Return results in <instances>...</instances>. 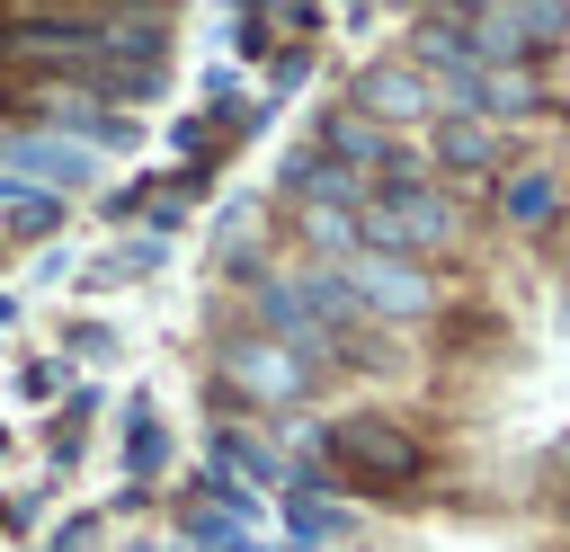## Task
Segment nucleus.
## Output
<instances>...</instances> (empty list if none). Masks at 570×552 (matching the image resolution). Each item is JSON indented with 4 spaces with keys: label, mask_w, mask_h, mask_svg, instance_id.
<instances>
[{
    "label": "nucleus",
    "mask_w": 570,
    "mask_h": 552,
    "mask_svg": "<svg viewBox=\"0 0 570 552\" xmlns=\"http://www.w3.org/2000/svg\"><path fill=\"white\" fill-rule=\"evenodd\" d=\"M454 240H463V205H454L428 169L383 178V187L356 205V249H374V258H410V267H428V258L454 249Z\"/></svg>",
    "instance_id": "f257e3e1"
},
{
    "label": "nucleus",
    "mask_w": 570,
    "mask_h": 552,
    "mask_svg": "<svg viewBox=\"0 0 570 552\" xmlns=\"http://www.w3.org/2000/svg\"><path fill=\"white\" fill-rule=\"evenodd\" d=\"M321 463L347 472V481H365V490H410L428 472V445L410 427H392L383 410H347V418L321 427Z\"/></svg>",
    "instance_id": "f03ea898"
},
{
    "label": "nucleus",
    "mask_w": 570,
    "mask_h": 552,
    "mask_svg": "<svg viewBox=\"0 0 570 552\" xmlns=\"http://www.w3.org/2000/svg\"><path fill=\"white\" fill-rule=\"evenodd\" d=\"M312 356H294V347H276V338H258V329H232L223 347H214V383H223V401H249V410H294V401H312Z\"/></svg>",
    "instance_id": "7ed1b4c3"
},
{
    "label": "nucleus",
    "mask_w": 570,
    "mask_h": 552,
    "mask_svg": "<svg viewBox=\"0 0 570 552\" xmlns=\"http://www.w3.org/2000/svg\"><path fill=\"white\" fill-rule=\"evenodd\" d=\"M347 116H365V125H383V134H410V125H436V116H445V89H436L419 62H401V53H374V62H356V80H347Z\"/></svg>",
    "instance_id": "20e7f679"
},
{
    "label": "nucleus",
    "mask_w": 570,
    "mask_h": 552,
    "mask_svg": "<svg viewBox=\"0 0 570 552\" xmlns=\"http://www.w3.org/2000/svg\"><path fill=\"white\" fill-rule=\"evenodd\" d=\"M330 276L347 285V303H356L365 321H428V312L445 303L428 267H410V258H374V249H356V258H338Z\"/></svg>",
    "instance_id": "39448f33"
},
{
    "label": "nucleus",
    "mask_w": 570,
    "mask_h": 552,
    "mask_svg": "<svg viewBox=\"0 0 570 552\" xmlns=\"http://www.w3.org/2000/svg\"><path fill=\"white\" fill-rule=\"evenodd\" d=\"M463 36H472V53L481 62H534L543 45H561L570 36V9H534V0H472L463 9Z\"/></svg>",
    "instance_id": "423d86ee"
},
{
    "label": "nucleus",
    "mask_w": 570,
    "mask_h": 552,
    "mask_svg": "<svg viewBox=\"0 0 570 552\" xmlns=\"http://www.w3.org/2000/svg\"><path fill=\"white\" fill-rule=\"evenodd\" d=\"M312 151H321V160H338V169H347V178H365V187H383V178H410V160H401V134H383V125H365V116H347V107H330V116H321Z\"/></svg>",
    "instance_id": "0eeeda50"
},
{
    "label": "nucleus",
    "mask_w": 570,
    "mask_h": 552,
    "mask_svg": "<svg viewBox=\"0 0 570 552\" xmlns=\"http://www.w3.org/2000/svg\"><path fill=\"white\" fill-rule=\"evenodd\" d=\"M0 169H9L18 187H45V196H53V187H80V178L98 169V151L71 142V134H9V142H0Z\"/></svg>",
    "instance_id": "6e6552de"
},
{
    "label": "nucleus",
    "mask_w": 570,
    "mask_h": 552,
    "mask_svg": "<svg viewBox=\"0 0 570 552\" xmlns=\"http://www.w3.org/2000/svg\"><path fill=\"white\" fill-rule=\"evenodd\" d=\"M454 107L481 125H517V116H543V80H534V62H481Z\"/></svg>",
    "instance_id": "1a4fd4ad"
},
{
    "label": "nucleus",
    "mask_w": 570,
    "mask_h": 552,
    "mask_svg": "<svg viewBox=\"0 0 570 552\" xmlns=\"http://www.w3.org/2000/svg\"><path fill=\"white\" fill-rule=\"evenodd\" d=\"M205 481H223V490H249V499H258L267 481H285V454H276L267 436H249V427H232V418H223V427L205 436Z\"/></svg>",
    "instance_id": "9d476101"
},
{
    "label": "nucleus",
    "mask_w": 570,
    "mask_h": 552,
    "mask_svg": "<svg viewBox=\"0 0 570 552\" xmlns=\"http://www.w3.org/2000/svg\"><path fill=\"white\" fill-rule=\"evenodd\" d=\"M499 223L508 231H543V223H561V205H570V187H561V169H543V160H525V169H499Z\"/></svg>",
    "instance_id": "9b49d317"
},
{
    "label": "nucleus",
    "mask_w": 570,
    "mask_h": 552,
    "mask_svg": "<svg viewBox=\"0 0 570 552\" xmlns=\"http://www.w3.org/2000/svg\"><path fill=\"white\" fill-rule=\"evenodd\" d=\"M428 151H436V169H454V178H481V169H499V125H481V116L445 107V116L428 125Z\"/></svg>",
    "instance_id": "f8f14e48"
},
{
    "label": "nucleus",
    "mask_w": 570,
    "mask_h": 552,
    "mask_svg": "<svg viewBox=\"0 0 570 552\" xmlns=\"http://www.w3.org/2000/svg\"><path fill=\"white\" fill-rule=\"evenodd\" d=\"M285 525H294V543H312V552H330V543H347V534H356V516H347L338 499H312V490H294V499H285Z\"/></svg>",
    "instance_id": "ddd939ff"
},
{
    "label": "nucleus",
    "mask_w": 570,
    "mask_h": 552,
    "mask_svg": "<svg viewBox=\"0 0 570 552\" xmlns=\"http://www.w3.org/2000/svg\"><path fill=\"white\" fill-rule=\"evenodd\" d=\"M321 27H330L321 9H240V18H232V36H240V53H276L267 36H321Z\"/></svg>",
    "instance_id": "4468645a"
},
{
    "label": "nucleus",
    "mask_w": 570,
    "mask_h": 552,
    "mask_svg": "<svg viewBox=\"0 0 570 552\" xmlns=\"http://www.w3.org/2000/svg\"><path fill=\"white\" fill-rule=\"evenodd\" d=\"M53 223H62V196H18V205H9V231H18V240L53 231Z\"/></svg>",
    "instance_id": "2eb2a0df"
},
{
    "label": "nucleus",
    "mask_w": 570,
    "mask_h": 552,
    "mask_svg": "<svg viewBox=\"0 0 570 552\" xmlns=\"http://www.w3.org/2000/svg\"><path fill=\"white\" fill-rule=\"evenodd\" d=\"M125 463H134V472H160V427H151V410H134V427H125Z\"/></svg>",
    "instance_id": "dca6fc26"
},
{
    "label": "nucleus",
    "mask_w": 570,
    "mask_h": 552,
    "mask_svg": "<svg viewBox=\"0 0 570 552\" xmlns=\"http://www.w3.org/2000/svg\"><path fill=\"white\" fill-rule=\"evenodd\" d=\"M18 196H27V187H18V178H9V169H0V214H9V205H18Z\"/></svg>",
    "instance_id": "f3484780"
}]
</instances>
